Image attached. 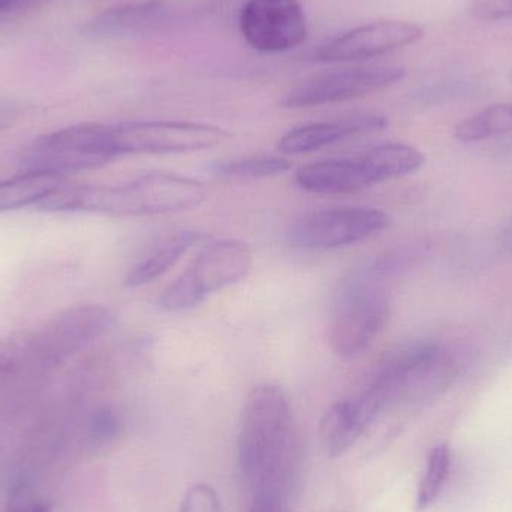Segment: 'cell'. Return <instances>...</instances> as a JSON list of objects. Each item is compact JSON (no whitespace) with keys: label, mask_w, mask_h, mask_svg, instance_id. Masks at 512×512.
<instances>
[{"label":"cell","mask_w":512,"mask_h":512,"mask_svg":"<svg viewBox=\"0 0 512 512\" xmlns=\"http://www.w3.org/2000/svg\"><path fill=\"white\" fill-rule=\"evenodd\" d=\"M239 468L249 492H297L300 441L282 388L258 384L240 415Z\"/></svg>","instance_id":"1"},{"label":"cell","mask_w":512,"mask_h":512,"mask_svg":"<svg viewBox=\"0 0 512 512\" xmlns=\"http://www.w3.org/2000/svg\"><path fill=\"white\" fill-rule=\"evenodd\" d=\"M206 189L197 180L147 173L117 186H60L36 209L48 213H96L114 218L170 215L197 209Z\"/></svg>","instance_id":"2"},{"label":"cell","mask_w":512,"mask_h":512,"mask_svg":"<svg viewBox=\"0 0 512 512\" xmlns=\"http://www.w3.org/2000/svg\"><path fill=\"white\" fill-rule=\"evenodd\" d=\"M459 357L435 340L397 346L382 358L369 387L391 405H421L439 396L459 372Z\"/></svg>","instance_id":"3"},{"label":"cell","mask_w":512,"mask_h":512,"mask_svg":"<svg viewBox=\"0 0 512 512\" xmlns=\"http://www.w3.org/2000/svg\"><path fill=\"white\" fill-rule=\"evenodd\" d=\"M373 265L343 280L334 300L330 346L342 360H354L372 348L390 318V301Z\"/></svg>","instance_id":"4"},{"label":"cell","mask_w":512,"mask_h":512,"mask_svg":"<svg viewBox=\"0 0 512 512\" xmlns=\"http://www.w3.org/2000/svg\"><path fill=\"white\" fill-rule=\"evenodd\" d=\"M254 255L240 240H221L201 249L185 271L159 295L158 306L165 312L194 309L210 295L236 285L251 273Z\"/></svg>","instance_id":"5"},{"label":"cell","mask_w":512,"mask_h":512,"mask_svg":"<svg viewBox=\"0 0 512 512\" xmlns=\"http://www.w3.org/2000/svg\"><path fill=\"white\" fill-rule=\"evenodd\" d=\"M117 159L111 143L110 125L84 123L68 126L30 141L20 153L24 171L66 174L96 170Z\"/></svg>","instance_id":"6"},{"label":"cell","mask_w":512,"mask_h":512,"mask_svg":"<svg viewBox=\"0 0 512 512\" xmlns=\"http://www.w3.org/2000/svg\"><path fill=\"white\" fill-rule=\"evenodd\" d=\"M114 315L99 304H83L63 310L39 330L17 343L20 366L53 369L86 349L111 330Z\"/></svg>","instance_id":"7"},{"label":"cell","mask_w":512,"mask_h":512,"mask_svg":"<svg viewBox=\"0 0 512 512\" xmlns=\"http://www.w3.org/2000/svg\"><path fill=\"white\" fill-rule=\"evenodd\" d=\"M390 224V216L373 207H331L295 219L286 236L301 251H336L366 242Z\"/></svg>","instance_id":"8"},{"label":"cell","mask_w":512,"mask_h":512,"mask_svg":"<svg viewBox=\"0 0 512 512\" xmlns=\"http://www.w3.org/2000/svg\"><path fill=\"white\" fill-rule=\"evenodd\" d=\"M117 158L126 155H174L212 149L228 140L218 126L177 120H144L110 125Z\"/></svg>","instance_id":"9"},{"label":"cell","mask_w":512,"mask_h":512,"mask_svg":"<svg viewBox=\"0 0 512 512\" xmlns=\"http://www.w3.org/2000/svg\"><path fill=\"white\" fill-rule=\"evenodd\" d=\"M405 75V69L394 65H358L333 69L315 75L289 90L282 99V105L297 110L366 98L394 86Z\"/></svg>","instance_id":"10"},{"label":"cell","mask_w":512,"mask_h":512,"mask_svg":"<svg viewBox=\"0 0 512 512\" xmlns=\"http://www.w3.org/2000/svg\"><path fill=\"white\" fill-rule=\"evenodd\" d=\"M243 38L262 53H285L307 39V20L298 0H249L240 12Z\"/></svg>","instance_id":"11"},{"label":"cell","mask_w":512,"mask_h":512,"mask_svg":"<svg viewBox=\"0 0 512 512\" xmlns=\"http://www.w3.org/2000/svg\"><path fill=\"white\" fill-rule=\"evenodd\" d=\"M426 35L420 24L409 21H375L355 27L331 39L318 50L324 62H358L384 56L391 51L417 44Z\"/></svg>","instance_id":"12"},{"label":"cell","mask_w":512,"mask_h":512,"mask_svg":"<svg viewBox=\"0 0 512 512\" xmlns=\"http://www.w3.org/2000/svg\"><path fill=\"white\" fill-rule=\"evenodd\" d=\"M385 126L387 119L378 114H354L340 119L306 123L285 132L277 147L283 155H306L358 135L381 131Z\"/></svg>","instance_id":"13"},{"label":"cell","mask_w":512,"mask_h":512,"mask_svg":"<svg viewBox=\"0 0 512 512\" xmlns=\"http://www.w3.org/2000/svg\"><path fill=\"white\" fill-rule=\"evenodd\" d=\"M381 408L367 393L331 405L319 424L322 445L330 457H342L379 417Z\"/></svg>","instance_id":"14"},{"label":"cell","mask_w":512,"mask_h":512,"mask_svg":"<svg viewBox=\"0 0 512 512\" xmlns=\"http://www.w3.org/2000/svg\"><path fill=\"white\" fill-rule=\"evenodd\" d=\"M295 183L310 194L342 195L370 188L375 180L360 155L304 165L295 173Z\"/></svg>","instance_id":"15"},{"label":"cell","mask_w":512,"mask_h":512,"mask_svg":"<svg viewBox=\"0 0 512 512\" xmlns=\"http://www.w3.org/2000/svg\"><path fill=\"white\" fill-rule=\"evenodd\" d=\"M207 239L200 231H180L162 240L126 276L129 288H140L167 274L194 246Z\"/></svg>","instance_id":"16"},{"label":"cell","mask_w":512,"mask_h":512,"mask_svg":"<svg viewBox=\"0 0 512 512\" xmlns=\"http://www.w3.org/2000/svg\"><path fill=\"white\" fill-rule=\"evenodd\" d=\"M63 185L65 177L35 171H24L20 176L0 180V213L36 207Z\"/></svg>","instance_id":"17"},{"label":"cell","mask_w":512,"mask_h":512,"mask_svg":"<svg viewBox=\"0 0 512 512\" xmlns=\"http://www.w3.org/2000/svg\"><path fill=\"white\" fill-rule=\"evenodd\" d=\"M364 161L376 185L415 173L426 164V156L417 147L388 143L363 153Z\"/></svg>","instance_id":"18"},{"label":"cell","mask_w":512,"mask_h":512,"mask_svg":"<svg viewBox=\"0 0 512 512\" xmlns=\"http://www.w3.org/2000/svg\"><path fill=\"white\" fill-rule=\"evenodd\" d=\"M291 168V162L280 156H240L222 159L210 167L213 176L224 180H258L279 176Z\"/></svg>","instance_id":"19"},{"label":"cell","mask_w":512,"mask_h":512,"mask_svg":"<svg viewBox=\"0 0 512 512\" xmlns=\"http://www.w3.org/2000/svg\"><path fill=\"white\" fill-rule=\"evenodd\" d=\"M512 132V104H496L462 120L454 129V137L471 144Z\"/></svg>","instance_id":"20"},{"label":"cell","mask_w":512,"mask_h":512,"mask_svg":"<svg viewBox=\"0 0 512 512\" xmlns=\"http://www.w3.org/2000/svg\"><path fill=\"white\" fill-rule=\"evenodd\" d=\"M451 453L448 445L441 444L433 448L427 456L426 471L418 486L415 511L427 510L441 495L448 474H450Z\"/></svg>","instance_id":"21"},{"label":"cell","mask_w":512,"mask_h":512,"mask_svg":"<svg viewBox=\"0 0 512 512\" xmlns=\"http://www.w3.org/2000/svg\"><path fill=\"white\" fill-rule=\"evenodd\" d=\"M120 432L119 415L114 412V409L108 406H101L96 408L89 415L87 420V433L92 444L107 445L117 438Z\"/></svg>","instance_id":"22"},{"label":"cell","mask_w":512,"mask_h":512,"mask_svg":"<svg viewBox=\"0 0 512 512\" xmlns=\"http://www.w3.org/2000/svg\"><path fill=\"white\" fill-rule=\"evenodd\" d=\"M180 512H222L221 499L209 484H194L186 490Z\"/></svg>","instance_id":"23"},{"label":"cell","mask_w":512,"mask_h":512,"mask_svg":"<svg viewBox=\"0 0 512 512\" xmlns=\"http://www.w3.org/2000/svg\"><path fill=\"white\" fill-rule=\"evenodd\" d=\"M472 14L481 21L512 20V0H474Z\"/></svg>","instance_id":"24"},{"label":"cell","mask_w":512,"mask_h":512,"mask_svg":"<svg viewBox=\"0 0 512 512\" xmlns=\"http://www.w3.org/2000/svg\"><path fill=\"white\" fill-rule=\"evenodd\" d=\"M6 512H51L50 507L32 490L26 489V487H20L15 489L14 492L9 496L8 507Z\"/></svg>","instance_id":"25"},{"label":"cell","mask_w":512,"mask_h":512,"mask_svg":"<svg viewBox=\"0 0 512 512\" xmlns=\"http://www.w3.org/2000/svg\"><path fill=\"white\" fill-rule=\"evenodd\" d=\"M291 501L274 496H252L248 512H291Z\"/></svg>","instance_id":"26"},{"label":"cell","mask_w":512,"mask_h":512,"mask_svg":"<svg viewBox=\"0 0 512 512\" xmlns=\"http://www.w3.org/2000/svg\"><path fill=\"white\" fill-rule=\"evenodd\" d=\"M20 369V357H18L17 345L0 346V373H14Z\"/></svg>","instance_id":"27"},{"label":"cell","mask_w":512,"mask_h":512,"mask_svg":"<svg viewBox=\"0 0 512 512\" xmlns=\"http://www.w3.org/2000/svg\"><path fill=\"white\" fill-rule=\"evenodd\" d=\"M29 2H32V0H0V14L14 11V9L20 8V6L26 5Z\"/></svg>","instance_id":"28"},{"label":"cell","mask_w":512,"mask_h":512,"mask_svg":"<svg viewBox=\"0 0 512 512\" xmlns=\"http://www.w3.org/2000/svg\"><path fill=\"white\" fill-rule=\"evenodd\" d=\"M501 245L504 252L512 255V222L505 228L504 234H502Z\"/></svg>","instance_id":"29"}]
</instances>
